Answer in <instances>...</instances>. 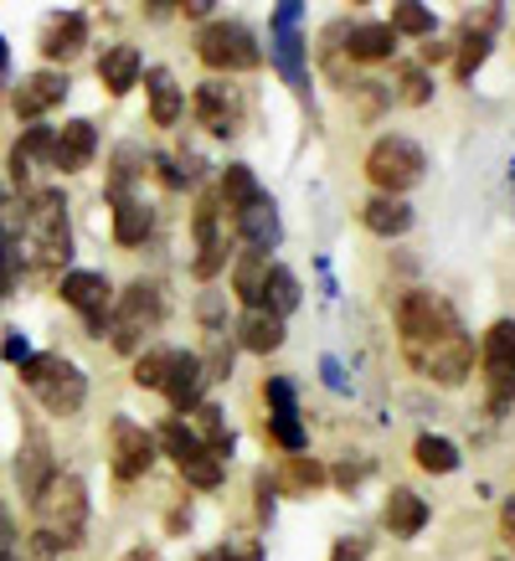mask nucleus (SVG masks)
Segmentation results:
<instances>
[{"mask_svg": "<svg viewBox=\"0 0 515 561\" xmlns=\"http://www.w3.org/2000/svg\"><path fill=\"white\" fill-rule=\"evenodd\" d=\"M397 341L402 356L438 387H464L474 371V341L464 335L454 305L433 289H408L397 299Z\"/></svg>", "mask_w": 515, "mask_h": 561, "instance_id": "1", "label": "nucleus"}, {"mask_svg": "<svg viewBox=\"0 0 515 561\" xmlns=\"http://www.w3.org/2000/svg\"><path fill=\"white\" fill-rule=\"evenodd\" d=\"M11 257H16V268L26 263L32 273H62V263L72 257V227L62 191H32L26 227H21V242L11 248Z\"/></svg>", "mask_w": 515, "mask_h": 561, "instance_id": "2", "label": "nucleus"}, {"mask_svg": "<svg viewBox=\"0 0 515 561\" xmlns=\"http://www.w3.org/2000/svg\"><path fill=\"white\" fill-rule=\"evenodd\" d=\"M36 511V551L52 557V551H78L88 536V484L78 474H52V484L32 500Z\"/></svg>", "mask_w": 515, "mask_h": 561, "instance_id": "3", "label": "nucleus"}, {"mask_svg": "<svg viewBox=\"0 0 515 561\" xmlns=\"http://www.w3.org/2000/svg\"><path fill=\"white\" fill-rule=\"evenodd\" d=\"M21 381L36 391V402L52 412V417H72V412H83L88 402V376L72 366L68 356H57V351H42L21 366Z\"/></svg>", "mask_w": 515, "mask_h": 561, "instance_id": "4", "label": "nucleus"}, {"mask_svg": "<svg viewBox=\"0 0 515 561\" xmlns=\"http://www.w3.org/2000/svg\"><path fill=\"white\" fill-rule=\"evenodd\" d=\"M160 320H165L160 284H150V278H135V284H129V289H119V299H114V314H108V341H114V351L135 356L139 345H145L154 330H160Z\"/></svg>", "mask_w": 515, "mask_h": 561, "instance_id": "5", "label": "nucleus"}, {"mask_svg": "<svg viewBox=\"0 0 515 561\" xmlns=\"http://www.w3.org/2000/svg\"><path fill=\"white\" fill-rule=\"evenodd\" d=\"M366 175H371L377 196H402V191H412L428 175V154L417 150V139L408 135H381L371 145V154H366Z\"/></svg>", "mask_w": 515, "mask_h": 561, "instance_id": "6", "label": "nucleus"}, {"mask_svg": "<svg viewBox=\"0 0 515 561\" xmlns=\"http://www.w3.org/2000/svg\"><path fill=\"white\" fill-rule=\"evenodd\" d=\"M196 57L211 72H253L263 62V47L242 21H206L196 32Z\"/></svg>", "mask_w": 515, "mask_h": 561, "instance_id": "7", "label": "nucleus"}, {"mask_svg": "<svg viewBox=\"0 0 515 561\" xmlns=\"http://www.w3.org/2000/svg\"><path fill=\"white\" fill-rule=\"evenodd\" d=\"M480 360H484V381H490V412L505 417V408L515 402V320H495L484 330Z\"/></svg>", "mask_w": 515, "mask_h": 561, "instance_id": "8", "label": "nucleus"}, {"mask_svg": "<svg viewBox=\"0 0 515 561\" xmlns=\"http://www.w3.org/2000/svg\"><path fill=\"white\" fill-rule=\"evenodd\" d=\"M154 433L150 427H139L135 417H114L108 423V469H114V479H124V484H135V479H145L154 469Z\"/></svg>", "mask_w": 515, "mask_h": 561, "instance_id": "9", "label": "nucleus"}, {"mask_svg": "<svg viewBox=\"0 0 515 561\" xmlns=\"http://www.w3.org/2000/svg\"><path fill=\"white\" fill-rule=\"evenodd\" d=\"M62 299L83 314L88 335H103V330H108V314H114V284H108L103 273H93V268L62 273Z\"/></svg>", "mask_w": 515, "mask_h": 561, "instance_id": "10", "label": "nucleus"}, {"mask_svg": "<svg viewBox=\"0 0 515 561\" xmlns=\"http://www.w3.org/2000/svg\"><path fill=\"white\" fill-rule=\"evenodd\" d=\"M299 5H278L274 16V62L278 72H284V83L294 88V93H309V68H305V36L294 32L299 26Z\"/></svg>", "mask_w": 515, "mask_h": 561, "instance_id": "11", "label": "nucleus"}, {"mask_svg": "<svg viewBox=\"0 0 515 561\" xmlns=\"http://www.w3.org/2000/svg\"><path fill=\"white\" fill-rule=\"evenodd\" d=\"M191 114H196V124H206L217 139H227L232 129H238L242 119V103H238V88L222 83V78H211V83H202L196 93H191Z\"/></svg>", "mask_w": 515, "mask_h": 561, "instance_id": "12", "label": "nucleus"}, {"mask_svg": "<svg viewBox=\"0 0 515 561\" xmlns=\"http://www.w3.org/2000/svg\"><path fill=\"white\" fill-rule=\"evenodd\" d=\"M52 474H57V459H52L47 433H42L36 423H26V433H21V454H16V479H21V494H26V505H32L36 494L47 490Z\"/></svg>", "mask_w": 515, "mask_h": 561, "instance_id": "13", "label": "nucleus"}, {"mask_svg": "<svg viewBox=\"0 0 515 561\" xmlns=\"http://www.w3.org/2000/svg\"><path fill=\"white\" fill-rule=\"evenodd\" d=\"M62 99H68V72H32V78H21V88H11V108L21 124H36Z\"/></svg>", "mask_w": 515, "mask_h": 561, "instance_id": "14", "label": "nucleus"}, {"mask_svg": "<svg viewBox=\"0 0 515 561\" xmlns=\"http://www.w3.org/2000/svg\"><path fill=\"white\" fill-rule=\"evenodd\" d=\"M93 150H99V129L88 119H68L57 135H52V154H47V165L52 171H83V165H93Z\"/></svg>", "mask_w": 515, "mask_h": 561, "instance_id": "15", "label": "nucleus"}, {"mask_svg": "<svg viewBox=\"0 0 515 561\" xmlns=\"http://www.w3.org/2000/svg\"><path fill=\"white\" fill-rule=\"evenodd\" d=\"M165 397H171L175 412H196L202 408V391H206V366L196 351H175L171 360V376H165Z\"/></svg>", "mask_w": 515, "mask_h": 561, "instance_id": "16", "label": "nucleus"}, {"mask_svg": "<svg viewBox=\"0 0 515 561\" xmlns=\"http://www.w3.org/2000/svg\"><path fill=\"white\" fill-rule=\"evenodd\" d=\"M232 227H238V238L248 242L253 253H268V248H278V242H284V221H278L274 196H258L242 217H232Z\"/></svg>", "mask_w": 515, "mask_h": 561, "instance_id": "17", "label": "nucleus"}, {"mask_svg": "<svg viewBox=\"0 0 515 561\" xmlns=\"http://www.w3.org/2000/svg\"><path fill=\"white\" fill-rule=\"evenodd\" d=\"M381 526L392 530L397 541H412L417 530L428 526V500H423V494H412L408 484H397V490L387 494V511H381Z\"/></svg>", "mask_w": 515, "mask_h": 561, "instance_id": "18", "label": "nucleus"}, {"mask_svg": "<svg viewBox=\"0 0 515 561\" xmlns=\"http://www.w3.org/2000/svg\"><path fill=\"white\" fill-rule=\"evenodd\" d=\"M145 78V57H139L135 42H119V47H108L99 57V83L114 93V99H124L129 88Z\"/></svg>", "mask_w": 515, "mask_h": 561, "instance_id": "19", "label": "nucleus"}, {"mask_svg": "<svg viewBox=\"0 0 515 561\" xmlns=\"http://www.w3.org/2000/svg\"><path fill=\"white\" fill-rule=\"evenodd\" d=\"M268 253H253V248H242L238 263H232V294H238L248 309H263V294H268Z\"/></svg>", "mask_w": 515, "mask_h": 561, "instance_id": "20", "label": "nucleus"}, {"mask_svg": "<svg viewBox=\"0 0 515 561\" xmlns=\"http://www.w3.org/2000/svg\"><path fill=\"white\" fill-rule=\"evenodd\" d=\"M284 320L278 314H268V309H248L238 320V345L242 351H253V356H274L278 345H284Z\"/></svg>", "mask_w": 515, "mask_h": 561, "instance_id": "21", "label": "nucleus"}, {"mask_svg": "<svg viewBox=\"0 0 515 561\" xmlns=\"http://www.w3.org/2000/svg\"><path fill=\"white\" fill-rule=\"evenodd\" d=\"M150 227H154V206L145 202V196H119L114 202V242L119 248H139V242L150 238Z\"/></svg>", "mask_w": 515, "mask_h": 561, "instance_id": "22", "label": "nucleus"}, {"mask_svg": "<svg viewBox=\"0 0 515 561\" xmlns=\"http://www.w3.org/2000/svg\"><path fill=\"white\" fill-rule=\"evenodd\" d=\"M345 51H351V62H387L397 51V32L387 21H360L345 36Z\"/></svg>", "mask_w": 515, "mask_h": 561, "instance_id": "23", "label": "nucleus"}, {"mask_svg": "<svg viewBox=\"0 0 515 561\" xmlns=\"http://www.w3.org/2000/svg\"><path fill=\"white\" fill-rule=\"evenodd\" d=\"M83 42H88V16L68 11V16H57L47 26V36H42V57H47V62H72V57L83 51Z\"/></svg>", "mask_w": 515, "mask_h": 561, "instance_id": "24", "label": "nucleus"}, {"mask_svg": "<svg viewBox=\"0 0 515 561\" xmlns=\"http://www.w3.org/2000/svg\"><path fill=\"white\" fill-rule=\"evenodd\" d=\"M145 93H150V119L160 124V129H171V124L181 119V108H186L181 83H175L165 68H145Z\"/></svg>", "mask_w": 515, "mask_h": 561, "instance_id": "25", "label": "nucleus"}, {"mask_svg": "<svg viewBox=\"0 0 515 561\" xmlns=\"http://www.w3.org/2000/svg\"><path fill=\"white\" fill-rule=\"evenodd\" d=\"M360 221L377 232V238H402L412 227V206L402 196H371V202L360 206Z\"/></svg>", "mask_w": 515, "mask_h": 561, "instance_id": "26", "label": "nucleus"}, {"mask_svg": "<svg viewBox=\"0 0 515 561\" xmlns=\"http://www.w3.org/2000/svg\"><path fill=\"white\" fill-rule=\"evenodd\" d=\"M263 196V186H258V175L248 171V165H227L222 181H217V202H222L227 217H242L248 206Z\"/></svg>", "mask_w": 515, "mask_h": 561, "instance_id": "27", "label": "nucleus"}, {"mask_svg": "<svg viewBox=\"0 0 515 561\" xmlns=\"http://www.w3.org/2000/svg\"><path fill=\"white\" fill-rule=\"evenodd\" d=\"M196 438L206 443V454H211V459H232V448H238V438H232V427L222 423V408H217V402H202V408H196Z\"/></svg>", "mask_w": 515, "mask_h": 561, "instance_id": "28", "label": "nucleus"}, {"mask_svg": "<svg viewBox=\"0 0 515 561\" xmlns=\"http://www.w3.org/2000/svg\"><path fill=\"white\" fill-rule=\"evenodd\" d=\"M154 448H165V454L175 459V469H181V463H191V459H202V454H206V443L196 438V427H186L181 417L160 423V433H154Z\"/></svg>", "mask_w": 515, "mask_h": 561, "instance_id": "29", "label": "nucleus"}, {"mask_svg": "<svg viewBox=\"0 0 515 561\" xmlns=\"http://www.w3.org/2000/svg\"><path fill=\"white\" fill-rule=\"evenodd\" d=\"M412 459H417V469H428V474H454L459 469V448L448 438H438V433H417V443H412Z\"/></svg>", "mask_w": 515, "mask_h": 561, "instance_id": "30", "label": "nucleus"}, {"mask_svg": "<svg viewBox=\"0 0 515 561\" xmlns=\"http://www.w3.org/2000/svg\"><path fill=\"white\" fill-rule=\"evenodd\" d=\"M263 309L268 314H278V320H289L294 309H299V278H294L289 268H268V294H263Z\"/></svg>", "mask_w": 515, "mask_h": 561, "instance_id": "31", "label": "nucleus"}, {"mask_svg": "<svg viewBox=\"0 0 515 561\" xmlns=\"http://www.w3.org/2000/svg\"><path fill=\"white\" fill-rule=\"evenodd\" d=\"M145 171V150L139 145H119L114 150V171H108V196L119 202V196H129V181Z\"/></svg>", "mask_w": 515, "mask_h": 561, "instance_id": "32", "label": "nucleus"}, {"mask_svg": "<svg viewBox=\"0 0 515 561\" xmlns=\"http://www.w3.org/2000/svg\"><path fill=\"white\" fill-rule=\"evenodd\" d=\"M171 360H175L171 345H154V351H145V356L135 360V387L160 391V387H165V376H171Z\"/></svg>", "mask_w": 515, "mask_h": 561, "instance_id": "33", "label": "nucleus"}, {"mask_svg": "<svg viewBox=\"0 0 515 561\" xmlns=\"http://www.w3.org/2000/svg\"><path fill=\"white\" fill-rule=\"evenodd\" d=\"M490 42H495V36H490V26H480V32H469V36L459 42V62H454L459 83H469V78L484 68V57H490Z\"/></svg>", "mask_w": 515, "mask_h": 561, "instance_id": "34", "label": "nucleus"}, {"mask_svg": "<svg viewBox=\"0 0 515 561\" xmlns=\"http://www.w3.org/2000/svg\"><path fill=\"white\" fill-rule=\"evenodd\" d=\"M268 433H274L278 448H289L294 454H305V423H299V408H278L274 417H268Z\"/></svg>", "mask_w": 515, "mask_h": 561, "instance_id": "35", "label": "nucleus"}, {"mask_svg": "<svg viewBox=\"0 0 515 561\" xmlns=\"http://www.w3.org/2000/svg\"><path fill=\"white\" fill-rule=\"evenodd\" d=\"M206 366V376L211 381H227L232 376V341H227V330H217V335H206V351H196Z\"/></svg>", "mask_w": 515, "mask_h": 561, "instance_id": "36", "label": "nucleus"}, {"mask_svg": "<svg viewBox=\"0 0 515 561\" xmlns=\"http://www.w3.org/2000/svg\"><path fill=\"white\" fill-rule=\"evenodd\" d=\"M387 26L402 36H433V11H423V5H392Z\"/></svg>", "mask_w": 515, "mask_h": 561, "instance_id": "37", "label": "nucleus"}, {"mask_svg": "<svg viewBox=\"0 0 515 561\" xmlns=\"http://www.w3.org/2000/svg\"><path fill=\"white\" fill-rule=\"evenodd\" d=\"M222 474H227L222 459H211V454L181 463V479H186V484H196V490H217V484H222Z\"/></svg>", "mask_w": 515, "mask_h": 561, "instance_id": "38", "label": "nucleus"}, {"mask_svg": "<svg viewBox=\"0 0 515 561\" xmlns=\"http://www.w3.org/2000/svg\"><path fill=\"white\" fill-rule=\"evenodd\" d=\"M325 463H314V459H309V454H294V459H289V484H294V490H320V484H325Z\"/></svg>", "mask_w": 515, "mask_h": 561, "instance_id": "39", "label": "nucleus"}, {"mask_svg": "<svg viewBox=\"0 0 515 561\" xmlns=\"http://www.w3.org/2000/svg\"><path fill=\"white\" fill-rule=\"evenodd\" d=\"M222 263H227V232H222V238H211V242H202V253H196L191 273L206 284V278H217V273H222Z\"/></svg>", "mask_w": 515, "mask_h": 561, "instance_id": "40", "label": "nucleus"}, {"mask_svg": "<svg viewBox=\"0 0 515 561\" xmlns=\"http://www.w3.org/2000/svg\"><path fill=\"white\" fill-rule=\"evenodd\" d=\"M196 320H202L206 335H217V330H227V299H222V294H217V289L202 294V299H196Z\"/></svg>", "mask_w": 515, "mask_h": 561, "instance_id": "41", "label": "nucleus"}, {"mask_svg": "<svg viewBox=\"0 0 515 561\" xmlns=\"http://www.w3.org/2000/svg\"><path fill=\"white\" fill-rule=\"evenodd\" d=\"M150 171L160 175V186H171V191H186V181H191V175L175 165L171 154H150Z\"/></svg>", "mask_w": 515, "mask_h": 561, "instance_id": "42", "label": "nucleus"}, {"mask_svg": "<svg viewBox=\"0 0 515 561\" xmlns=\"http://www.w3.org/2000/svg\"><path fill=\"white\" fill-rule=\"evenodd\" d=\"M263 397L274 402V412L278 408H299V402H294V381H284V376H268V381H263Z\"/></svg>", "mask_w": 515, "mask_h": 561, "instance_id": "43", "label": "nucleus"}, {"mask_svg": "<svg viewBox=\"0 0 515 561\" xmlns=\"http://www.w3.org/2000/svg\"><path fill=\"white\" fill-rule=\"evenodd\" d=\"M366 557H371V541H366V536H345V541L330 551V561H366Z\"/></svg>", "mask_w": 515, "mask_h": 561, "instance_id": "44", "label": "nucleus"}, {"mask_svg": "<svg viewBox=\"0 0 515 561\" xmlns=\"http://www.w3.org/2000/svg\"><path fill=\"white\" fill-rule=\"evenodd\" d=\"M0 356L11 360V366H26V360H32V345H26V335H16V330H11V335L0 341Z\"/></svg>", "mask_w": 515, "mask_h": 561, "instance_id": "45", "label": "nucleus"}, {"mask_svg": "<svg viewBox=\"0 0 515 561\" xmlns=\"http://www.w3.org/2000/svg\"><path fill=\"white\" fill-rule=\"evenodd\" d=\"M366 474H371V463H366V459H356V463L345 459L341 469H335V484H341V490H351V484H360Z\"/></svg>", "mask_w": 515, "mask_h": 561, "instance_id": "46", "label": "nucleus"}, {"mask_svg": "<svg viewBox=\"0 0 515 561\" xmlns=\"http://www.w3.org/2000/svg\"><path fill=\"white\" fill-rule=\"evenodd\" d=\"M402 83H408V88H402V99H408V103H428V93H433V88H428V78H423V72H417V68H412L408 78H402Z\"/></svg>", "mask_w": 515, "mask_h": 561, "instance_id": "47", "label": "nucleus"}, {"mask_svg": "<svg viewBox=\"0 0 515 561\" xmlns=\"http://www.w3.org/2000/svg\"><path fill=\"white\" fill-rule=\"evenodd\" d=\"M0 557H16V520L0 505Z\"/></svg>", "mask_w": 515, "mask_h": 561, "instance_id": "48", "label": "nucleus"}, {"mask_svg": "<svg viewBox=\"0 0 515 561\" xmlns=\"http://www.w3.org/2000/svg\"><path fill=\"white\" fill-rule=\"evenodd\" d=\"M258 515L274 520V479L268 474H258Z\"/></svg>", "mask_w": 515, "mask_h": 561, "instance_id": "49", "label": "nucleus"}, {"mask_svg": "<svg viewBox=\"0 0 515 561\" xmlns=\"http://www.w3.org/2000/svg\"><path fill=\"white\" fill-rule=\"evenodd\" d=\"M500 526H505V541H511V551H515V494L505 500V511H500Z\"/></svg>", "mask_w": 515, "mask_h": 561, "instance_id": "50", "label": "nucleus"}, {"mask_svg": "<svg viewBox=\"0 0 515 561\" xmlns=\"http://www.w3.org/2000/svg\"><path fill=\"white\" fill-rule=\"evenodd\" d=\"M448 51H454V42H423V62H444Z\"/></svg>", "mask_w": 515, "mask_h": 561, "instance_id": "51", "label": "nucleus"}, {"mask_svg": "<svg viewBox=\"0 0 515 561\" xmlns=\"http://www.w3.org/2000/svg\"><path fill=\"white\" fill-rule=\"evenodd\" d=\"M124 561H165V557H160L154 546H135V551H129V557H124Z\"/></svg>", "mask_w": 515, "mask_h": 561, "instance_id": "52", "label": "nucleus"}, {"mask_svg": "<svg viewBox=\"0 0 515 561\" xmlns=\"http://www.w3.org/2000/svg\"><path fill=\"white\" fill-rule=\"evenodd\" d=\"M11 72V51H5V36H0V78Z\"/></svg>", "mask_w": 515, "mask_h": 561, "instance_id": "53", "label": "nucleus"}, {"mask_svg": "<svg viewBox=\"0 0 515 561\" xmlns=\"http://www.w3.org/2000/svg\"><path fill=\"white\" fill-rule=\"evenodd\" d=\"M202 561H238V557H232V551H227V546H222V551H206Z\"/></svg>", "mask_w": 515, "mask_h": 561, "instance_id": "54", "label": "nucleus"}, {"mask_svg": "<svg viewBox=\"0 0 515 561\" xmlns=\"http://www.w3.org/2000/svg\"><path fill=\"white\" fill-rule=\"evenodd\" d=\"M0 561H21V557H0Z\"/></svg>", "mask_w": 515, "mask_h": 561, "instance_id": "55", "label": "nucleus"}, {"mask_svg": "<svg viewBox=\"0 0 515 561\" xmlns=\"http://www.w3.org/2000/svg\"><path fill=\"white\" fill-rule=\"evenodd\" d=\"M511 186H515V175H511Z\"/></svg>", "mask_w": 515, "mask_h": 561, "instance_id": "56", "label": "nucleus"}]
</instances>
